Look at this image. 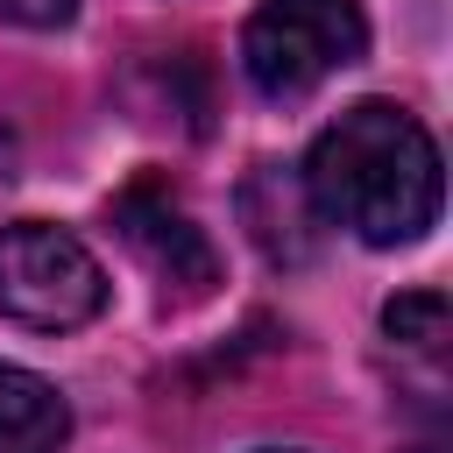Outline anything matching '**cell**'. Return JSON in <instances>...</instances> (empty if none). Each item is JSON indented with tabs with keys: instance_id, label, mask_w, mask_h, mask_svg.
I'll use <instances>...</instances> for the list:
<instances>
[{
	"instance_id": "obj_7",
	"label": "cell",
	"mask_w": 453,
	"mask_h": 453,
	"mask_svg": "<svg viewBox=\"0 0 453 453\" xmlns=\"http://www.w3.org/2000/svg\"><path fill=\"white\" fill-rule=\"evenodd\" d=\"M382 326H389V340H403L411 354H439V340H446V297H439V290H411V297H396V304L382 311Z\"/></svg>"
},
{
	"instance_id": "obj_8",
	"label": "cell",
	"mask_w": 453,
	"mask_h": 453,
	"mask_svg": "<svg viewBox=\"0 0 453 453\" xmlns=\"http://www.w3.org/2000/svg\"><path fill=\"white\" fill-rule=\"evenodd\" d=\"M78 14V0H0V21L14 28H64Z\"/></svg>"
},
{
	"instance_id": "obj_3",
	"label": "cell",
	"mask_w": 453,
	"mask_h": 453,
	"mask_svg": "<svg viewBox=\"0 0 453 453\" xmlns=\"http://www.w3.org/2000/svg\"><path fill=\"white\" fill-rule=\"evenodd\" d=\"M106 304V269L92 248L50 219H14L0 226V319L28 333H71L99 319Z\"/></svg>"
},
{
	"instance_id": "obj_5",
	"label": "cell",
	"mask_w": 453,
	"mask_h": 453,
	"mask_svg": "<svg viewBox=\"0 0 453 453\" xmlns=\"http://www.w3.org/2000/svg\"><path fill=\"white\" fill-rule=\"evenodd\" d=\"M241 212H248V226H255V241H262L269 262H304V255L319 248V205H311L304 177H290V170H276V163H262V170L248 177Z\"/></svg>"
},
{
	"instance_id": "obj_1",
	"label": "cell",
	"mask_w": 453,
	"mask_h": 453,
	"mask_svg": "<svg viewBox=\"0 0 453 453\" xmlns=\"http://www.w3.org/2000/svg\"><path fill=\"white\" fill-rule=\"evenodd\" d=\"M304 191L319 219L368 248H411L439 226V149L396 99L347 106L304 156Z\"/></svg>"
},
{
	"instance_id": "obj_2",
	"label": "cell",
	"mask_w": 453,
	"mask_h": 453,
	"mask_svg": "<svg viewBox=\"0 0 453 453\" xmlns=\"http://www.w3.org/2000/svg\"><path fill=\"white\" fill-rule=\"evenodd\" d=\"M368 50L354 0H262L241 28V71L262 99H304Z\"/></svg>"
},
{
	"instance_id": "obj_4",
	"label": "cell",
	"mask_w": 453,
	"mask_h": 453,
	"mask_svg": "<svg viewBox=\"0 0 453 453\" xmlns=\"http://www.w3.org/2000/svg\"><path fill=\"white\" fill-rule=\"evenodd\" d=\"M113 226H120V241L163 276V283H177V290H205L212 276H219V255H212V241L191 226V212L163 191V184H127L120 198H113Z\"/></svg>"
},
{
	"instance_id": "obj_6",
	"label": "cell",
	"mask_w": 453,
	"mask_h": 453,
	"mask_svg": "<svg viewBox=\"0 0 453 453\" xmlns=\"http://www.w3.org/2000/svg\"><path fill=\"white\" fill-rule=\"evenodd\" d=\"M64 439L71 403L28 368H0V453H64Z\"/></svg>"
},
{
	"instance_id": "obj_9",
	"label": "cell",
	"mask_w": 453,
	"mask_h": 453,
	"mask_svg": "<svg viewBox=\"0 0 453 453\" xmlns=\"http://www.w3.org/2000/svg\"><path fill=\"white\" fill-rule=\"evenodd\" d=\"M418 453H432V446H418Z\"/></svg>"
}]
</instances>
